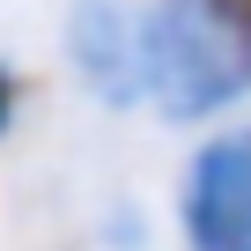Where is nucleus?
I'll return each instance as SVG.
<instances>
[{"mask_svg":"<svg viewBox=\"0 0 251 251\" xmlns=\"http://www.w3.org/2000/svg\"><path fill=\"white\" fill-rule=\"evenodd\" d=\"M67 59L103 103L141 96V30L118 0H67Z\"/></svg>","mask_w":251,"mask_h":251,"instance_id":"nucleus-3","label":"nucleus"},{"mask_svg":"<svg viewBox=\"0 0 251 251\" xmlns=\"http://www.w3.org/2000/svg\"><path fill=\"white\" fill-rule=\"evenodd\" d=\"M141 30V96L163 118H207L251 89V52L214 23L207 0H155Z\"/></svg>","mask_w":251,"mask_h":251,"instance_id":"nucleus-1","label":"nucleus"},{"mask_svg":"<svg viewBox=\"0 0 251 251\" xmlns=\"http://www.w3.org/2000/svg\"><path fill=\"white\" fill-rule=\"evenodd\" d=\"M15 111H23V81H15V67L0 59V133L15 126Z\"/></svg>","mask_w":251,"mask_h":251,"instance_id":"nucleus-5","label":"nucleus"},{"mask_svg":"<svg viewBox=\"0 0 251 251\" xmlns=\"http://www.w3.org/2000/svg\"><path fill=\"white\" fill-rule=\"evenodd\" d=\"M207 8H214V23H222V30L251 52V0H207Z\"/></svg>","mask_w":251,"mask_h":251,"instance_id":"nucleus-4","label":"nucleus"},{"mask_svg":"<svg viewBox=\"0 0 251 251\" xmlns=\"http://www.w3.org/2000/svg\"><path fill=\"white\" fill-rule=\"evenodd\" d=\"M177 222L192 251H251V126L244 133H214L185 163Z\"/></svg>","mask_w":251,"mask_h":251,"instance_id":"nucleus-2","label":"nucleus"}]
</instances>
